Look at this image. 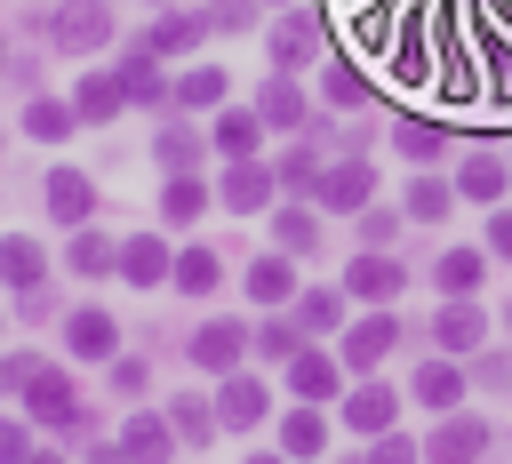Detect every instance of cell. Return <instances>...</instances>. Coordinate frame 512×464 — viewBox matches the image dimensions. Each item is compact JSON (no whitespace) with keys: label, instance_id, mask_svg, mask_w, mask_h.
Masks as SVG:
<instances>
[{"label":"cell","instance_id":"9c48e42d","mask_svg":"<svg viewBox=\"0 0 512 464\" xmlns=\"http://www.w3.org/2000/svg\"><path fill=\"white\" fill-rule=\"evenodd\" d=\"M344 416H352V432H392L400 400H392V384H360V392L344 400Z\"/></svg>","mask_w":512,"mask_h":464},{"label":"cell","instance_id":"f1b7e54d","mask_svg":"<svg viewBox=\"0 0 512 464\" xmlns=\"http://www.w3.org/2000/svg\"><path fill=\"white\" fill-rule=\"evenodd\" d=\"M280 440H288V456H320V448H328V424H320V408H296V416L280 424Z\"/></svg>","mask_w":512,"mask_h":464},{"label":"cell","instance_id":"5b68a950","mask_svg":"<svg viewBox=\"0 0 512 464\" xmlns=\"http://www.w3.org/2000/svg\"><path fill=\"white\" fill-rule=\"evenodd\" d=\"M64 344H72L80 360H112L120 328H112V312H96V304H88V312H72V320H64Z\"/></svg>","mask_w":512,"mask_h":464},{"label":"cell","instance_id":"ac0fdd59","mask_svg":"<svg viewBox=\"0 0 512 464\" xmlns=\"http://www.w3.org/2000/svg\"><path fill=\"white\" fill-rule=\"evenodd\" d=\"M288 384H296V400H328L336 392V360L328 352H296L288 360Z\"/></svg>","mask_w":512,"mask_h":464},{"label":"cell","instance_id":"3957f363","mask_svg":"<svg viewBox=\"0 0 512 464\" xmlns=\"http://www.w3.org/2000/svg\"><path fill=\"white\" fill-rule=\"evenodd\" d=\"M368 184H376V168H368V160H344V168H320L312 200L336 208V216H352V208H368Z\"/></svg>","mask_w":512,"mask_h":464},{"label":"cell","instance_id":"ffe728a7","mask_svg":"<svg viewBox=\"0 0 512 464\" xmlns=\"http://www.w3.org/2000/svg\"><path fill=\"white\" fill-rule=\"evenodd\" d=\"M248 296H256V304H288V296H296V272H288L280 256H256V264H248Z\"/></svg>","mask_w":512,"mask_h":464},{"label":"cell","instance_id":"8d00e7d4","mask_svg":"<svg viewBox=\"0 0 512 464\" xmlns=\"http://www.w3.org/2000/svg\"><path fill=\"white\" fill-rule=\"evenodd\" d=\"M272 232H280V248H296V256H304V248H320V224H312L304 208H288V216H280Z\"/></svg>","mask_w":512,"mask_h":464},{"label":"cell","instance_id":"bcb514c9","mask_svg":"<svg viewBox=\"0 0 512 464\" xmlns=\"http://www.w3.org/2000/svg\"><path fill=\"white\" fill-rule=\"evenodd\" d=\"M480 384H488V392H512V360H504V352H496V360H480Z\"/></svg>","mask_w":512,"mask_h":464},{"label":"cell","instance_id":"8992f818","mask_svg":"<svg viewBox=\"0 0 512 464\" xmlns=\"http://www.w3.org/2000/svg\"><path fill=\"white\" fill-rule=\"evenodd\" d=\"M272 168H256V160H232V176H224V208H240V216H256L264 200H272Z\"/></svg>","mask_w":512,"mask_h":464},{"label":"cell","instance_id":"ab89813d","mask_svg":"<svg viewBox=\"0 0 512 464\" xmlns=\"http://www.w3.org/2000/svg\"><path fill=\"white\" fill-rule=\"evenodd\" d=\"M320 88H328V104H360V72H344V64H328Z\"/></svg>","mask_w":512,"mask_h":464},{"label":"cell","instance_id":"5bb4252c","mask_svg":"<svg viewBox=\"0 0 512 464\" xmlns=\"http://www.w3.org/2000/svg\"><path fill=\"white\" fill-rule=\"evenodd\" d=\"M168 440H176V424H160V416H136V424L120 432L128 464H168Z\"/></svg>","mask_w":512,"mask_h":464},{"label":"cell","instance_id":"d4e9b609","mask_svg":"<svg viewBox=\"0 0 512 464\" xmlns=\"http://www.w3.org/2000/svg\"><path fill=\"white\" fill-rule=\"evenodd\" d=\"M448 200H456V184H440V176H416V184H408V216H416V224H440Z\"/></svg>","mask_w":512,"mask_h":464},{"label":"cell","instance_id":"30bf717a","mask_svg":"<svg viewBox=\"0 0 512 464\" xmlns=\"http://www.w3.org/2000/svg\"><path fill=\"white\" fill-rule=\"evenodd\" d=\"M120 104H128L120 72H88V80H80V96H72V112H80V120H112Z\"/></svg>","mask_w":512,"mask_h":464},{"label":"cell","instance_id":"277c9868","mask_svg":"<svg viewBox=\"0 0 512 464\" xmlns=\"http://www.w3.org/2000/svg\"><path fill=\"white\" fill-rule=\"evenodd\" d=\"M48 216H56V224H88V216H96V184H88L80 168H56V176H48Z\"/></svg>","mask_w":512,"mask_h":464},{"label":"cell","instance_id":"f907efd6","mask_svg":"<svg viewBox=\"0 0 512 464\" xmlns=\"http://www.w3.org/2000/svg\"><path fill=\"white\" fill-rule=\"evenodd\" d=\"M0 64H8V40H0Z\"/></svg>","mask_w":512,"mask_h":464},{"label":"cell","instance_id":"681fc988","mask_svg":"<svg viewBox=\"0 0 512 464\" xmlns=\"http://www.w3.org/2000/svg\"><path fill=\"white\" fill-rule=\"evenodd\" d=\"M504 328H512V304H504Z\"/></svg>","mask_w":512,"mask_h":464},{"label":"cell","instance_id":"8fae6325","mask_svg":"<svg viewBox=\"0 0 512 464\" xmlns=\"http://www.w3.org/2000/svg\"><path fill=\"white\" fill-rule=\"evenodd\" d=\"M120 272H128V280H136V288H152V280H168V272H176V264H168V248H160V240H152V232H136V240H128V248H120Z\"/></svg>","mask_w":512,"mask_h":464},{"label":"cell","instance_id":"2e32d148","mask_svg":"<svg viewBox=\"0 0 512 464\" xmlns=\"http://www.w3.org/2000/svg\"><path fill=\"white\" fill-rule=\"evenodd\" d=\"M296 328H304V336L344 328V296H336V288H304V296H296Z\"/></svg>","mask_w":512,"mask_h":464},{"label":"cell","instance_id":"4dcf8cb0","mask_svg":"<svg viewBox=\"0 0 512 464\" xmlns=\"http://www.w3.org/2000/svg\"><path fill=\"white\" fill-rule=\"evenodd\" d=\"M456 192H464V200H496V192H504V160H464V168H456Z\"/></svg>","mask_w":512,"mask_h":464},{"label":"cell","instance_id":"b9f144b4","mask_svg":"<svg viewBox=\"0 0 512 464\" xmlns=\"http://www.w3.org/2000/svg\"><path fill=\"white\" fill-rule=\"evenodd\" d=\"M112 384H120V392H128V400H136V392H144V384H152V368H144V360H112Z\"/></svg>","mask_w":512,"mask_h":464},{"label":"cell","instance_id":"f546056e","mask_svg":"<svg viewBox=\"0 0 512 464\" xmlns=\"http://www.w3.org/2000/svg\"><path fill=\"white\" fill-rule=\"evenodd\" d=\"M200 24H208V16H160L144 48H152V56H176V48H192V40H200Z\"/></svg>","mask_w":512,"mask_h":464},{"label":"cell","instance_id":"83f0119b","mask_svg":"<svg viewBox=\"0 0 512 464\" xmlns=\"http://www.w3.org/2000/svg\"><path fill=\"white\" fill-rule=\"evenodd\" d=\"M224 424H264V384L256 376H232L224 384Z\"/></svg>","mask_w":512,"mask_h":464},{"label":"cell","instance_id":"603a6c76","mask_svg":"<svg viewBox=\"0 0 512 464\" xmlns=\"http://www.w3.org/2000/svg\"><path fill=\"white\" fill-rule=\"evenodd\" d=\"M72 120H80V112H72V104H56V96H32V112H24V128H32L40 144H64V136H72Z\"/></svg>","mask_w":512,"mask_h":464},{"label":"cell","instance_id":"e0dca14e","mask_svg":"<svg viewBox=\"0 0 512 464\" xmlns=\"http://www.w3.org/2000/svg\"><path fill=\"white\" fill-rule=\"evenodd\" d=\"M432 336H440V352H480V336H488V328H480V312L456 296V304L440 312V328H432Z\"/></svg>","mask_w":512,"mask_h":464},{"label":"cell","instance_id":"ee69618b","mask_svg":"<svg viewBox=\"0 0 512 464\" xmlns=\"http://www.w3.org/2000/svg\"><path fill=\"white\" fill-rule=\"evenodd\" d=\"M32 456V440H24V424H0V464H24Z\"/></svg>","mask_w":512,"mask_h":464},{"label":"cell","instance_id":"7dc6e473","mask_svg":"<svg viewBox=\"0 0 512 464\" xmlns=\"http://www.w3.org/2000/svg\"><path fill=\"white\" fill-rule=\"evenodd\" d=\"M488 248H496V256H512V216H496V224H488Z\"/></svg>","mask_w":512,"mask_h":464},{"label":"cell","instance_id":"c3c4849f","mask_svg":"<svg viewBox=\"0 0 512 464\" xmlns=\"http://www.w3.org/2000/svg\"><path fill=\"white\" fill-rule=\"evenodd\" d=\"M248 464H280V456H248Z\"/></svg>","mask_w":512,"mask_h":464},{"label":"cell","instance_id":"d6a6232c","mask_svg":"<svg viewBox=\"0 0 512 464\" xmlns=\"http://www.w3.org/2000/svg\"><path fill=\"white\" fill-rule=\"evenodd\" d=\"M160 208H168V224H192V216L208 208V192H200L192 176H168V192H160Z\"/></svg>","mask_w":512,"mask_h":464},{"label":"cell","instance_id":"52a82bcc","mask_svg":"<svg viewBox=\"0 0 512 464\" xmlns=\"http://www.w3.org/2000/svg\"><path fill=\"white\" fill-rule=\"evenodd\" d=\"M40 272H48V256H40V240H24V232H8V240H0V280L32 296V288H40Z\"/></svg>","mask_w":512,"mask_h":464},{"label":"cell","instance_id":"60d3db41","mask_svg":"<svg viewBox=\"0 0 512 464\" xmlns=\"http://www.w3.org/2000/svg\"><path fill=\"white\" fill-rule=\"evenodd\" d=\"M368 464H416V448H408L400 432H376V448H368Z\"/></svg>","mask_w":512,"mask_h":464},{"label":"cell","instance_id":"836d02e7","mask_svg":"<svg viewBox=\"0 0 512 464\" xmlns=\"http://www.w3.org/2000/svg\"><path fill=\"white\" fill-rule=\"evenodd\" d=\"M152 152H160V168H176V176H192V160H200V136H192V128H168V136H160Z\"/></svg>","mask_w":512,"mask_h":464},{"label":"cell","instance_id":"4fadbf2b","mask_svg":"<svg viewBox=\"0 0 512 464\" xmlns=\"http://www.w3.org/2000/svg\"><path fill=\"white\" fill-rule=\"evenodd\" d=\"M24 400H32V416H40V424H72V384H64L56 368H40V376L24 384Z\"/></svg>","mask_w":512,"mask_h":464},{"label":"cell","instance_id":"74e56055","mask_svg":"<svg viewBox=\"0 0 512 464\" xmlns=\"http://www.w3.org/2000/svg\"><path fill=\"white\" fill-rule=\"evenodd\" d=\"M168 424H176L184 440H208V432H216V416H208L200 400H176V408H168Z\"/></svg>","mask_w":512,"mask_h":464},{"label":"cell","instance_id":"44dd1931","mask_svg":"<svg viewBox=\"0 0 512 464\" xmlns=\"http://www.w3.org/2000/svg\"><path fill=\"white\" fill-rule=\"evenodd\" d=\"M392 336H400L392 320H360V328L344 336V360H352V368H376V360L392 352Z\"/></svg>","mask_w":512,"mask_h":464},{"label":"cell","instance_id":"9a60e30c","mask_svg":"<svg viewBox=\"0 0 512 464\" xmlns=\"http://www.w3.org/2000/svg\"><path fill=\"white\" fill-rule=\"evenodd\" d=\"M312 40H320V24H312V16H288V24H272V64H280V72H296V64L312 56Z\"/></svg>","mask_w":512,"mask_h":464},{"label":"cell","instance_id":"f6af8a7d","mask_svg":"<svg viewBox=\"0 0 512 464\" xmlns=\"http://www.w3.org/2000/svg\"><path fill=\"white\" fill-rule=\"evenodd\" d=\"M32 376H40V360H32V352H16V360H0V384H32Z\"/></svg>","mask_w":512,"mask_h":464},{"label":"cell","instance_id":"7c38bea8","mask_svg":"<svg viewBox=\"0 0 512 464\" xmlns=\"http://www.w3.org/2000/svg\"><path fill=\"white\" fill-rule=\"evenodd\" d=\"M400 288H408V272H400L392 256H360V264H352V296H376V304H392Z\"/></svg>","mask_w":512,"mask_h":464},{"label":"cell","instance_id":"7402d4cb","mask_svg":"<svg viewBox=\"0 0 512 464\" xmlns=\"http://www.w3.org/2000/svg\"><path fill=\"white\" fill-rule=\"evenodd\" d=\"M256 120H272V128H296V120H304V96H296L288 80H264V88H256Z\"/></svg>","mask_w":512,"mask_h":464},{"label":"cell","instance_id":"6da1fadb","mask_svg":"<svg viewBox=\"0 0 512 464\" xmlns=\"http://www.w3.org/2000/svg\"><path fill=\"white\" fill-rule=\"evenodd\" d=\"M48 40L56 48H96V40H112V8L104 0H72V8H56V24H48Z\"/></svg>","mask_w":512,"mask_h":464},{"label":"cell","instance_id":"f35d334b","mask_svg":"<svg viewBox=\"0 0 512 464\" xmlns=\"http://www.w3.org/2000/svg\"><path fill=\"white\" fill-rule=\"evenodd\" d=\"M400 152H408V160H432V152H440V128L408 120V128H400Z\"/></svg>","mask_w":512,"mask_h":464},{"label":"cell","instance_id":"d590c367","mask_svg":"<svg viewBox=\"0 0 512 464\" xmlns=\"http://www.w3.org/2000/svg\"><path fill=\"white\" fill-rule=\"evenodd\" d=\"M176 96H184V104H224V72H216V64H200V72H184V80H176Z\"/></svg>","mask_w":512,"mask_h":464},{"label":"cell","instance_id":"cb8c5ba5","mask_svg":"<svg viewBox=\"0 0 512 464\" xmlns=\"http://www.w3.org/2000/svg\"><path fill=\"white\" fill-rule=\"evenodd\" d=\"M256 136H264L256 112H224L216 120V152H232V160H256Z\"/></svg>","mask_w":512,"mask_h":464},{"label":"cell","instance_id":"1f68e13d","mask_svg":"<svg viewBox=\"0 0 512 464\" xmlns=\"http://www.w3.org/2000/svg\"><path fill=\"white\" fill-rule=\"evenodd\" d=\"M112 264H120V248H112L104 232H80V240H72V272H80V280H96V272H112Z\"/></svg>","mask_w":512,"mask_h":464},{"label":"cell","instance_id":"7bdbcfd3","mask_svg":"<svg viewBox=\"0 0 512 464\" xmlns=\"http://www.w3.org/2000/svg\"><path fill=\"white\" fill-rule=\"evenodd\" d=\"M248 16H256V8H248V0H224V8H208V24H216V32H240V24H248Z\"/></svg>","mask_w":512,"mask_h":464},{"label":"cell","instance_id":"4316f807","mask_svg":"<svg viewBox=\"0 0 512 464\" xmlns=\"http://www.w3.org/2000/svg\"><path fill=\"white\" fill-rule=\"evenodd\" d=\"M456 392H464V376H456L448 360H432V368H416V400H424V408H456Z\"/></svg>","mask_w":512,"mask_h":464},{"label":"cell","instance_id":"e575fe53","mask_svg":"<svg viewBox=\"0 0 512 464\" xmlns=\"http://www.w3.org/2000/svg\"><path fill=\"white\" fill-rule=\"evenodd\" d=\"M120 88H128L136 104H160V72H152V48H144V56H128V72H120Z\"/></svg>","mask_w":512,"mask_h":464},{"label":"cell","instance_id":"ba28073f","mask_svg":"<svg viewBox=\"0 0 512 464\" xmlns=\"http://www.w3.org/2000/svg\"><path fill=\"white\" fill-rule=\"evenodd\" d=\"M240 344H248V328H240V320H208V328L192 336V360H200V368H232V360H240Z\"/></svg>","mask_w":512,"mask_h":464},{"label":"cell","instance_id":"7a4b0ae2","mask_svg":"<svg viewBox=\"0 0 512 464\" xmlns=\"http://www.w3.org/2000/svg\"><path fill=\"white\" fill-rule=\"evenodd\" d=\"M488 456V424L480 416H448L432 440H424V464H480Z\"/></svg>","mask_w":512,"mask_h":464},{"label":"cell","instance_id":"d6986e66","mask_svg":"<svg viewBox=\"0 0 512 464\" xmlns=\"http://www.w3.org/2000/svg\"><path fill=\"white\" fill-rule=\"evenodd\" d=\"M480 264H488L480 248H448V256L432 264V280H440L448 296H472V288H480Z\"/></svg>","mask_w":512,"mask_h":464},{"label":"cell","instance_id":"484cf974","mask_svg":"<svg viewBox=\"0 0 512 464\" xmlns=\"http://www.w3.org/2000/svg\"><path fill=\"white\" fill-rule=\"evenodd\" d=\"M224 280V264H216V248H184L176 256V288H192V296H208Z\"/></svg>","mask_w":512,"mask_h":464}]
</instances>
